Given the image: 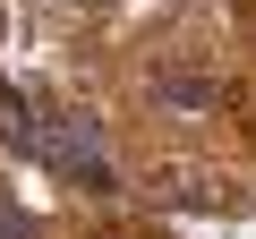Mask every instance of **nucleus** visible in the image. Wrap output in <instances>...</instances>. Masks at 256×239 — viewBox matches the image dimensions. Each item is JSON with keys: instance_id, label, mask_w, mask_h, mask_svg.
Instances as JSON below:
<instances>
[{"instance_id": "nucleus-1", "label": "nucleus", "mask_w": 256, "mask_h": 239, "mask_svg": "<svg viewBox=\"0 0 256 239\" xmlns=\"http://www.w3.org/2000/svg\"><path fill=\"white\" fill-rule=\"evenodd\" d=\"M34 162H52L60 180H86V188H111V162H102V128L77 111H34V137H26Z\"/></svg>"}]
</instances>
